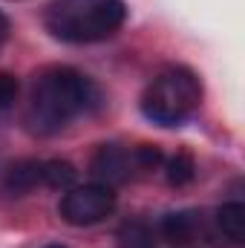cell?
Masks as SVG:
<instances>
[{"label": "cell", "instance_id": "6da1fadb", "mask_svg": "<svg viewBox=\"0 0 245 248\" xmlns=\"http://www.w3.org/2000/svg\"><path fill=\"white\" fill-rule=\"evenodd\" d=\"M101 104V90L72 66H46L35 75L23 122L35 136H55L63 127L90 116Z\"/></svg>", "mask_w": 245, "mask_h": 248}, {"label": "cell", "instance_id": "7a4b0ae2", "mask_svg": "<svg viewBox=\"0 0 245 248\" xmlns=\"http://www.w3.org/2000/svg\"><path fill=\"white\" fill-rule=\"evenodd\" d=\"M127 20L124 0H55L46 9V29L63 44H95L113 38Z\"/></svg>", "mask_w": 245, "mask_h": 248}, {"label": "cell", "instance_id": "3957f363", "mask_svg": "<svg viewBox=\"0 0 245 248\" xmlns=\"http://www.w3.org/2000/svg\"><path fill=\"white\" fill-rule=\"evenodd\" d=\"M202 104V84L187 66L162 69L141 95V113L153 124L176 127L187 122Z\"/></svg>", "mask_w": 245, "mask_h": 248}, {"label": "cell", "instance_id": "277c9868", "mask_svg": "<svg viewBox=\"0 0 245 248\" xmlns=\"http://www.w3.org/2000/svg\"><path fill=\"white\" fill-rule=\"evenodd\" d=\"M116 211V190L104 182H92V185H78L69 187L63 193L58 214L63 222L75 225V228H87V225H98L104 222L110 214Z\"/></svg>", "mask_w": 245, "mask_h": 248}, {"label": "cell", "instance_id": "5b68a950", "mask_svg": "<svg viewBox=\"0 0 245 248\" xmlns=\"http://www.w3.org/2000/svg\"><path fill=\"white\" fill-rule=\"evenodd\" d=\"M90 170H92V176L98 182L113 187V185H119V182H127L138 170V165H136L133 150H127L122 144H101L95 150V156H92Z\"/></svg>", "mask_w": 245, "mask_h": 248}, {"label": "cell", "instance_id": "8992f818", "mask_svg": "<svg viewBox=\"0 0 245 248\" xmlns=\"http://www.w3.org/2000/svg\"><path fill=\"white\" fill-rule=\"evenodd\" d=\"M38 185H44V162H38V159H20V162L9 165L3 173V187L12 196L29 193Z\"/></svg>", "mask_w": 245, "mask_h": 248}, {"label": "cell", "instance_id": "52a82bcc", "mask_svg": "<svg viewBox=\"0 0 245 248\" xmlns=\"http://www.w3.org/2000/svg\"><path fill=\"white\" fill-rule=\"evenodd\" d=\"M216 225L225 234V240L240 246L245 240V205L243 202H225L216 211Z\"/></svg>", "mask_w": 245, "mask_h": 248}, {"label": "cell", "instance_id": "ba28073f", "mask_svg": "<svg viewBox=\"0 0 245 248\" xmlns=\"http://www.w3.org/2000/svg\"><path fill=\"white\" fill-rule=\"evenodd\" d=\"M162 234H165L170 243H176V246L190 243L193 234H196V214H190V211L168 214V217L162 219Z\"/></svg>", "mask_w": 245, "mask_h": 248}, {"label": "cell", "instance_id": "9c48e42d", "mask_svg": "<svg viewBox=\"0 0 245 248\" xmlns=\"http://www.w3.org/2000/svg\"><path fill=\"white\" fill-rule=\"evenodd\" d=\"M75 179H78V170L63 162V159H52V162H44V185L55 187V190H69L75 187Z\"/></svg>", "mask_w": 245, "mask_h": 248}, {"label": "cell", "instance_id": "30bf717a", "mask_svg": "<svg viewBox=\"0 0 245 248\" xmlns=\"http://www.w3.org/2000/svg\"><path fill=\"white\" fill-rule=\"evenodd\" d=\"M193 176H196V162L187 150H179L176 156L168 159V182L170 185L182 187L187 182H193Z\"/></svg>", "mask_w": 245, "mask_h": 248}, {"label": "cell", "instance_id": "8fae6325", "mask_svg": "<svg viewBox=\"0 0 245 248\" xmlns=\"http://www.w3.org/2000/svg\"><path fill=\"white\" fill-rule=\"evenodd\" d=\"M153 237H150V231H147V225H141V222H130V225H124L122 228V248H150Z\"/></svg>", "mask_w": 245, "mask_h": 248}, {"label": "cell", "instance_id": "7c38bea8", "mask_svg": "<svg viewBox=\"0 0 245 248\" xmlns=\"http://www.w3.org/2000/svg\"><path fill=\"white\" fill-rule=\"evenodd\" d=\"M17 93H20L17 78H15V75H9V72H0V113H3V110H9V107L17 101Z\"/></svg>", "mask_w": 245, "mask_h": 248}, {"label": "cell", "instance_id": "4fadbf2b", "mask_svg": "<svg viewBox=\"0 0 245 248\" xmlns=\"http://www.w3.org/2000/svg\"><path fill=\"white\" fill-rule=\"evenodd\" d=\"M6 38H9V17L0 12V46L6 44Z\"/></svg>", "mask_w": 245, "mask_h": 248}, {"label": "cell", "instance_id": "5bb4252c", "mask_svg": "<svg viewBox=\"0 0 245 248\" xmlns=\"http://www.w3.org/2000/svg\"><path fill=\"white\" fill-rule=\"evenodd\" d=\"M46 248H63V246H46Z\"/></svg>", "mask_w": 245, "mask_h": 248}]
</instances>
